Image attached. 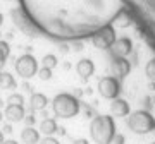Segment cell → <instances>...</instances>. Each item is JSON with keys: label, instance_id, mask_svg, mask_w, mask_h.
<instances>
[{"label": "cell", "instance_id": "28", "mask_svg": "<svg viewBox=\"0 0 155 144\" xmlns=\"http://www.w3.org/2000/svg\"><path fill=\"white\" fill-rule=\"evenodd\" d=\"M2 22H4V16L0 14V26H2Z\"/></svg>", "mask_w": 155, "mask_h": 144}, {"label": "cell", "instance_id": "29", "mask_svg": "<svg viewBox=\"0 0 155 144\" xmlns=\"http://www.w3.org/2000/svg\"><path fill=\"white\" fill-rule=\"evenodd\" d=\"M2 118H4V113H2V111H0V122H2Z\"/></svg>", "mask_w": 155, "mask_h": 144}, {"label": "cell", "instance_id": "15", "mask_svg": "<svg viewBox=\"0 0 155 144\" xmlns=\"http://www.w3.org/2000/svg\"><path fill=\"white\" fill-rule=\"evenodd\" d=\"M57 130H59V125L54 118H43L40 124V132L45 134V136H54Z\"/></svg>", "mask_w": 155, "mask_h": 144}, {"label": "cell", "instance_id": "9", "mask_svg": "<svg viewBox=\"0 0 155 144\" xmlns=\"http://www.w3.org/2000/svg\"><path fill=\"white\" fill-rule=\"evenodd\" d=\"M4 115H5V118L11 124H16V122L24 120L26 111H24V106H21V105H7L5 111H4Z\"/></svg>", "mask_w": 155, "mask_h": 144}, {"label": "cell", "instance_id": "4", "mask_svg": "<svg viewBox=\"0 0 155 144\" xmlns=\"http://www.w3.org/2000/svg\"><path fill=\"white\" fill-rule=\"evenodd\" d=\"M16 72L24 79L33 77L35 74L38 72V62L33 55H22L16 60Z\"/></svg>", "mask_w": 155, "mask_h": 144}, {"label": "cell", "instance_id": "17", "mask_svg": "<svg viewBox=\"0 0 155 144\" xmlns=\"http://www.w3.org/2000/svg\"><path fill=\"white\" fill-rule=\"evenodd\" d=\"M9 53H11V46H9V43L0 41V64H4V62L7 60Z\"/></svg>", "mask_w": 155, "mask_h": 144}, {"label": "cell", "instance_id": "27", "mask_svg": "<svg viewBox=\"0 0 155 144\" xmlns=\"http://www.w3.org/2000/svg\"><path fill=\"white\" fill-rule=\"evenodd\" d=\"M4 141H5V139H4V132L0 130V144H4Z\"/></svg>", "mask_w": 155, "mask_h": 144}, {"label": "cell", "instance_id": "3", "mask_svg": "<svg viewBox=\"0 0 155 144\" xmlns=\"http://www.w3.org/2000/svg\"><path fill=\"white\" fill-rule=\"evenodd\" d=\"M127 127L134 134H148L152 130H155V118L147 110L133 111L127 118Z\"/></svg>", "mask_w": 155, "mask_h": 144}, {"label": "cell", "instance_id": "5", "mask_svg": "<svg viewBox=\"0 0 155 144\" xmlns=\"http://www.w3.org/2000/svg\"><path fill=\"white\" fill-rule=\"evenodd\" d=\"M98 93L102 98H107V100H116L119 93H121V84L116 77L112 76H107V77H102L98 81Z\"/></svg>", "mask_w": 155, "mask_h": 144}, {"label": "cell", "instance_id": "22", "mask_svg": "<svg viewBox=\"0 0 155 144\" xmlns=\"http://www.w3.org/2000/svg\"><path fill=\"white\" fill-rule=\"evenodd\" d=\"M38 144H61V142H59L55 137H52V136H47V137L40 139V142H38Z\"/></svg>", "mask_w": 155, "mask_h": 144}, {"label": "cell", "instance_id": "20", "mask_svg": "<svg viewBox=\"0 0 155 144\" xmlns=\"http://www.w3.org/2000/svg\"><path fill=\"white\" fill-rule=\"evenodd\" d=\"M55 65H57V57L55 55H45L43 57V67L54 69Z\"/></svg>", "mask_w": 155, "mask_h": 144}, {"label": "cell", "instance_id": "2", "mask_svg": "<svg viewBox=\"0 0 155 144\" xmlns=\"http://www.w3.org/2000/svg\"><path fill=\"white\" fill-rule=\"evenodd\" d=\"M52 110L61 118H72L79 113V101L72 94L61 93L52 101Z\"/></svg>", "mask_w": 155, "mask_h": 144}, {"label": "cell", "instance_id": "12", "mask_svg": "<svg viewBox=\"0 0 155 144\" xmlns=\"http://www.w3.org/2000/svg\"><path fill=\"white\" fill-rule=\"evenodd\" d=\"M48 105V98L43 93H33L31 94V100H29V106L33 111H43Z\"/></svg>", "mask_w": 155, "mask_h": 144}, {"label": "cell", "instance_id": "10", "mask_svg": "<svg viewBox=\"0 0 155 144\" xmlns=\"http://www.w3.org/2000/svg\"><path fill=\"white\" fill-rule=\"evenodd\" d=\"M129 70H131V65H129V62L124 57H114V60H112V72H114V76L124 77V76L129 74Z\"/></svg>", "mask_w": 155, "mask_h": 144}, {"label": "cell", "instance_id": "13", "mask_svg": "<svg viewBox=\"0 0 155 144\" xmlns=\"http://www.w3.org/2000/svg\"><path fill=\"white\" fill-rule=\"evenodd\" d=\"M76 72H78V74H79L83 79H88L90 76L95 72L93 62L90 60V58H83V60H79V62H78V65H76Z\"/></svg>", "mask_w": 155, "mask_h": 144}, {"label": "cell", "instance_id": "19", "mask_svg": "<svg viewBox=\"0 0 155 144\" xmlns=\"http://www.w3.org/2000/svg\"><path fill=\"white\" fill-rule=\"evenodd\" d=\"M38 77L41 79V81H48L50 77H52V69H48V67H41V69H38Z\"/></svg>", "mask_w": 155, "mask_h": 144}, {"label": "cell", "instance_id": "16", "mask_svg": "<svg viewBox=\"0 0 155 144\" xmlns=\"http://www.w3.org/2000/svg\"><path fill=\"white\" fill-rule=\"evenodd\" d=\"M0 88L14 89L16 88V79L11 72H0Z\"/></svg>", "mask_w": 155, "mask_h": 144}, {"label": "cell", "instance_id": "7", "mask_svg": "<svg viewBox=\"0 0 155 144\" xmlns=\"http://www.w3.org/2000/svg\"><path fill=\"white\" fill-rule=\"evenodd\" d=\"M12 19H14V22H16V26L19 29H22L24 33L28 34V36H36V31H35V22L29 21L28 17L22 14V11H12Z\"/></svg>", "mask_w": 155, "mask_h": 144}, {"label": "cell", "instance_id": "21", "mask_svg": "<svg viewBox=\"0 0 155 144\" xmlns=\"http://www.w3.org/2000/svg\"><path fill=\"white\" fill-rule=\"evenodd\" d=\"M145 72H147V77L152 79V81H155V60H150L148 64H147Z\"/></svg>", "mask_w": 155, "mask_h": 144}, {"label": "cell", "instance_id": "23", "mask_svg": "<svg viewBox=\"0 0 155 144\" xmlns=\"http://www.w3.org/2000/svg\"><path fill=\"white\" fill-rule=\"evenodd\" d=\"M24 122H26L28 127H33V124L36 122V118H35V115H26L24 117Z\"/></svg>", "mask_w": 155, "mask_h": 144}, {"label": "cell", "instance_id": "18", "mask_svg": "<svg viewBox=\"0 0 155 144\" xmlns=\"http://www.w3.org/2000/svg\"><path fill=\"white\" fill-rule=\"evenodd\" d=\"M7 103H9V105H21L22 106V103H24V96L19 94V93H14V94H11V96L7 98Z\"/></svg>", "mask_w": 155, "mask_h": 144}, {"label": "cell", "instance_id": "26", "mask_svg": "<svg viewBox=\"0 0 155 144\" xmlns=\"http://www.w3.org/2000/svg\"><path fill=\"white\" fill-rule=\"evenodd\" d=\"M4 144H19L17 141H14V139H5L4 141Z\"/></svg>", "mask_w": 155, "mask_h": 144}, {"label": "cell", "instance_id": "11", "mask_svg": "<svg viewBox=\"0 0 155 144\" xmlns=\"http://www.w3.org/2000/svg\"><path fill=\"white\" fill-rule=\"evenodd\" d=\"M110 111L112 115L116 117H126L129 115V103L126 100H122V98H116L110 103Z\"/></svg>", "mask_w": 155, "mask_h": 144}, {"label": "cell", "instance_id": "1", "mask_svg": "<svg viewBox=\"0 0 155 144\" xmlns=\"http://www.w3.org/2000/svg\"><path fill=\"white\" fill-rule=\"evenodd\" d=\"M90 136L97 144H110L116 137V122L110 115H98L90 124Z\"/></svg>", "mask_w": 155, "mask_h": 144}, {"label": "cell", "instance_id": "24", "mask_svg": "<svg viewBox=\"0 0 155 144\" xmlns=\"http://www.w3.org/2000/svg\"><path fill=\"white\" fill-rule=\"evenodd\" d=\"M2 132H4V134H11L12 132V125H11V124H7L5 127L2 129Z\"/></svg>", "mask_w": 155, "mask_h": 144}, {"label": "cell", "instance_id": "25", "mask_svg": "<svg viewBox=\"0 0 155 144\" xmlns=\"http://www.w3.org/2000/svg\"><path fill=\"white\" fill-rule=\"evenodd\" d=\"M74 144H88V141H86V139H76Z\"/></svg>", "mask_w": 155, "mask_h": 144}, {"label": "cell", "instance_id": "14", "mask_svg": "<svg viewBox=\"0 0 155 144\" xmlns=\"http://www.w3.org/2000/svg\"><path fill=\"white\" fill-rule=\"evenodd\" d=\"M21 141L24 144H38L40 142V130L35 127H26L21 130Z\"/></svg>", "mask_w": 155, "mask_h": 144}, {"label": "cell", "instance_id": "8", "mask_svg": "<svg viewBox=\"0 0 155 144\" xmlns=\"http://www.w3.org/2000/svg\"><path fill=\"white\" fill-rule=\"evenodd\" d=\"M110 50L114 53V57H124L126 58V55H129L131 50H133V43H131L129 38H119L112 43Z\"/></svg>", "mask_w": 155, "mask_h": 144}, {"label": "cell", "instance_id": "6", "mask_svg": "<svg viewBox=\"0 0 155 144\" xmlns=\"http://www.w3.org/2000/svg\"><path fill=\"white\" fill-rule=\"evenodd\" d=\"M91 41L97 48H110L112 43L116 41V31L112 26H102L98 31H95L91 36Z\"/></svg>", "mask_w": 155, "mask_h": 144}, {"label": "cell", "instance_id": "30", "mask_svg": "<svg viewBox=\"0 0 155 144\" xmlns=\"http://www.w3.org/2000/svg\"><path fill=\"white\" fill-rule=\"evenodd\" d=\"M152 144H155V141H153V142H152Z\"/></svg>", "mask_w": 155, "mask_h": 144}]
</instances>
